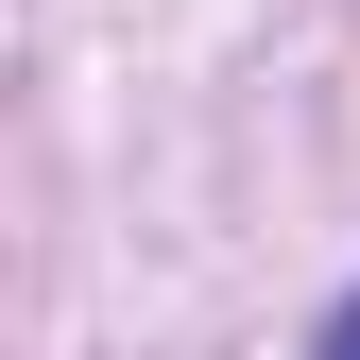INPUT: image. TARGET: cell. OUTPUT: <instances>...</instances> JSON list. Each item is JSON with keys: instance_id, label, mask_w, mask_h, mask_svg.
Returning a JSON list of instances; mask_svg holds the SVG:
<instances>
[{"instance_id": "cell-1", "label": "cell", "mask_w": 360, "mask_h": 360, "mask_svg": "<svg viewBox=\"0 0 360 360\" xmlns=\"http://www.w3.org/2000/svg\"><path fill=\"white\" fill-rule=\"evenodd\" d=\"M326 360H360V309H343V326H326Z\"/></svg>"}]
</instances>
